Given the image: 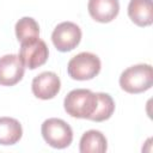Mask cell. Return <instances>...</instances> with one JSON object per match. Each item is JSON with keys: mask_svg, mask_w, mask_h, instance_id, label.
Listing matches in <instances>:
<instances>
[{"mask_svg": "<svg viewBox=\"0 0 153 153\" xmlns=\"http://www.w3.org/2000/svg\"><path fill=\"white\" fill-rule=\"evenodd\" d=\"M23 135L19 121L12 117H0V145L10 146L17 143Z\"/></svg>", "mask_w": 153, "mask_h": 153, "instance_id": "7c38bea8", "label": "cell"}, {"mask_svg": "<svg viewBox=\"0 0 153 153\" xmlns=\"http://www.w3.org/2000/svg\"><path fill=\"white\" fill-rule=\"evenodd\" d=\"M51 41L59 51H71L81 41L80 27L72 22L60 23L51 33Z\"/></svg>", "mask_w": 153, "mask_h": 153, "instance_id": "5b68a950", "label": "cell"}, {"mask_svg": "<svg viewBox=\"0 0 153 153\" xmlns=\"http://www.w3.org/2000/svg\"><path fill=\"white\" fill-rule=\"evenodd\" d=\"M153 85V69L148 63H140L124 69L120 76V86L128 93H141Z\"/></svg>", "mask_w": 153, "mask_h": 153, "instance_id": "7a4b0ae2", "label": "cell"}, {"mask_svg": "<svg viewBox=\"0 0 153 153\" xmlns=\"http://www.w3.org/2000/svg\"><path fill=\"white\" fill-rule=\"evenodd\" d=\"M100 67V60L96 54L82 51L69 60L67 72L68 75L74 80H90L98 75Z\"/></svg>", "mask_w": 153, "mask_h": 153, "instance_id": "277c9868", "label": "cell"}, {"mask_svg": "<svg viewBox=\"0 0 153 153\" xmlns=\"http://www.w3.org/2000/svg\"><path fill=\"white\" fill-rule=\"evenodd\" d=\"M98 105V96L87 88L72 90L63 100L65 110L75 118L90 120Z\"/></svg>", "mask_w": 153, "mask_h": 153, "instance_id": "6da1fadb", "label": "cell"}, {"mask_svg": "<svg viewBox=\"0 0 153 153\" xmlns=\"http://www.w3.org/2000/svg\"><path fill=\"white\" fill-rule=\"evenodd\" d=\"M98 105L93 115L91 116V121L94 122H103L105 120H109L111 115L115 111V102L111 98L110 94L104 92H98Z\"/></svg>", "mask_w": 153, "mask_h": 153, "instance_id": "5bb4252c", "label": "cell"}, {"mask_svg": "<svg viewBox=\"0 0 153 153\" xmlns=\"http://www.w3.org/2000/svg\"><path fill=\"white\" fill-rule=\"evenodd\" d=\"M108 149V141L99 130H87L80 139L79 151L81 153H103Z\"/></svg>", "mask_w": 153, "mask_h": 153, "instance_id": "8fae6325", "label": "cell"}, {"mask_svg": "<svg viewBox=\"0 0 153 153\" xmlns=\"http://www.w3.org/2000/svg\"><path fill=\"white\" fill-rule=\"evenodd\" d=\"M25 67L16 54H7L0 57V85L13 86L23 79Z\"/></svg>", "mask_w": 153, "mask_h": 153, "instance_id": "52a82bcc", "label": "cell"}, {"mask_svg": "<svg viewBox=\"0 0 153 153\" xmlns=\"http://www.w3.org/2000/svg\"><path fill=\"white\" fill-rule=\"evenodd\" d=\"M61 88V81L54 72H43L33 78L31 84L32 93L39 99L54 98Z\"/></svg>", "mask_w": 153, "mask_h": 153, "instance_id": "ba28073f", "label": "cell"}, {"mask_svg": "<svg viewBox=\"0 0 153 153\" xmlns=\"http://www.w3.org/2000/svg\"><path fill=\"white\" fill-rule=\"evenodd\" d=\"M41 133L44 141L57 149L68 147L73 141V130L71 126L61 118H48L42 123Z\"/></svg>", "mask_w": 153, "mask_h": 153, "instance_id": "3957f363", "label": "cell"}, {"mask_svg": "<svg viewBox=\"0 0 153 153\" xmlns=\"http://www.w3.org/2000/svg\"><path fill=\"white\" fill-rule=\"evenodd\" d=\"M87 10L96 22L109 23L117 17L120 2L118 0H88Z\"/></svg>", "mask_w": 153, "mask_h": 153, "instance_id": "9c48e42d", "label": "cell"}, {"mask_svg": "<svg viewBox=\"0 0 153 153\" xmlns=\"http://www.w3.org/2000/svg\"><path fill=\"white\" fill-rule=\"evenodd\" d=\"M16 36L20 43H26L39 38V26L31 17H23L16 23Z\"/></svg>", "mask_w": 153, "mask_h": 153, "instance_id": "4fadbf2b", "label": "cell"}, {"mask_svg": "<svg viewBox=\"0 0 153 153\" xmlns=\"http://www.w3.org/2000/svg\"><path fill=\"white\" fill-rule=\"evenodd\" d=\"M48 47L45 42L39 38L26 43H20L19 57L24 67L29 69H36L37 67L44 65L48 60Z\"/></svg>", "mask_w": 153, "mask_h": 153, "instance_id": "8992f818", "label": "cell"}, {"mask_svg": "<svg viewBox=\"0 0 153 153\" xmlns=\"http://www.w3.org/2000/svg\"><path fill=\"white\" fill-rule=\"evenodd\" d=\"M128 16L137 26H149L153 23L152 0H130Z\"/></svg>", "mask_w": 153, "mask_h": 153, "instance_id": "30bf717a", "label": "cell"}]
</instances>
